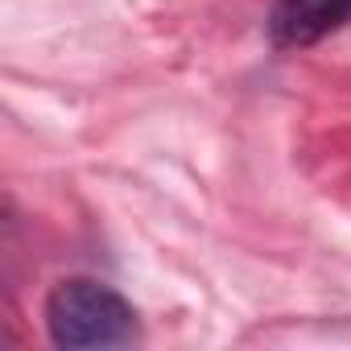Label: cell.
<instances>
[{"label":"cell","instance_id":"1","mask_svg":"<svg viewBox=\"0 0 351 351\" xmlns=\"http://www.w3.org/2000/svg\"><path fill=\"white\" fill-rule=\"evenodd\" d=\"M46 330L58 347L91 351V347H124L136 339V314L132 306L87 277L54 285L46 298Z\"/></svg>","mask_w":351,"mask_h":351},{"label":"cell","instance_id":"2","mask_svg":"<svg viewBox=\"0 0 351 351\" xmlns=\"http://www.w3.org/2000/svg\"><path fill=\"white\" fill-rule=\"evenodd\" d=\"M343 25H351V0H277L269 13V38L285 50L314 46Z\"/></svg>","mask_w":351,"mask_h":351}]
</instances>
